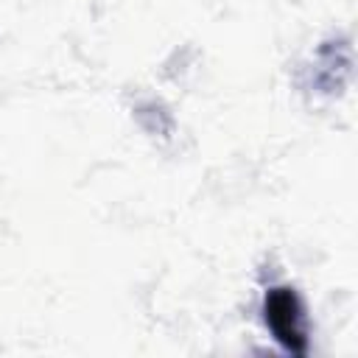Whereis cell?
I'll return each mask as SVG.
<instances>
[{
  "label": "cell",
  "instance_id": "obj_1",
  "mask_svg": "<svg viewBox=\"0 0 358 358\" xmlns=\"http://www.w3.org/2000/svg\"><path fill=\"white\" fill-rule=\"evenodd\" d=\"M263 322L274 341L291 355H308V319L291 285H271L263 296Z\"/></svg>",
  "mask_w": 358,
  "mask_h": 358
}]
</instances>
